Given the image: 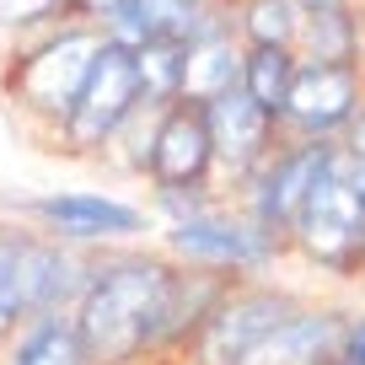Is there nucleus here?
<instances>
[{
  "label": "nucleus",
  "mask_w": 365,
  "mask_h": 365,
  "mask_svg": "<svg viewBox=\"0 0 365 365\" xmlns=\"http://www.w3.org/2000/svg\"><path fill=\"white\" fill-rule=\"evenodd\" d=\"M81 360H86V349H81V333L59 328V322L38 328L33 339L22 344V354H16V365H81Z\"/></svg>",
  "instance_id": "obj_18"
},
{
  "label": "nucleus",
  "mask_w": 365,
  "mask_h": 365,
  "mask_svg": "<svg viewBox=\"0 0 365 365\" xmlns=\"http://www.w3.org/2000/svg\"><path fill=\"white\" fill-rule=\"evenodd\" d=\"M91 54H97V38H86V33L59 38V43H48L43 54H33L16 70V91L33 108H43V113H70L81 81L91 70Z\"/></svg>",
  "instance_id": "obj_4"
},
{
  "label": "nucleus",
  "mask_w": 365,
  "mask_h": 365,
  "mask_svg": "<svg viewBox=\"0 0 365 365\" xmlns=\"http://www.w3.org/2000/svg\"><path fill=\"white\" fill-rule=\"evenodd\" d=\"M296 226L322 263H349L365 242V161L360 150H322L317 178L296 210Z\"/></svg>",
  "instance_id": "obj_2"
},
{
  "label": "nucleus",
  "mask_w": 365,
  "mask_h": 365,
  "mask_svg": "<svg viewBox=\"0 0 365 365\" xmlns=\"http://www.w3.org/2000/svg\"><path fill=\"white\" fill-rule=\"evenodd\" d=\"M290 76H296V65H290L285 43H258L252 59H247V70H242V91H247L263 113H279V108H285V91H290Z\"/></svg>",
  "instance_id": "obj_15"
},
{
  "label": "nucleus",
  "mask_w": 365,
  "mask_h": 365,
  "mask_svg": "<svg viewBox=\"0 0 365 365\" xmlns=\"http://www.w3.org/2000/svg\"><path fill=\"white\" fill-rule=\"evenodd\" d=\"M210 124L199 108H172L167 118H161L156 129V145H150V167H156V178L167 182V188H182V182H199L210 167Z\"/></svg>",
  "instance_id": "obj_7"
},
{
  "label": "nucleus",
  "mask_w": 365,
  "mask_h": 365,
  "mask_svg": "<svg viewBox=\"0 0 365 365\" xmlns=\"http://www.w3.org/2000/svg\"><path fill=\"white\" fill-rule=\"evenodd\" d=\"M205 124H210V150H220L231 167H247V161L258 156V145H263V124H269V113L252 103L247 91L226 86L220 97H210Z\"/></svg>",
  "instance_id": "obj_9"
},
{
  "label": "nucleus",
  "mask_w": 365,
  "mask_h": 365,
  "mask_svg": "<svg viewBox=\"0 0 365 365\" xmlns=\"http://www.w3.org/2000/svg\"><path fill=\"white\" fill-rule=\"evenodd\" d=\"M354 108V76L344 65H307L301 76H290L285 113L307 129H328L339 118H349Z\"/></svg>",
  "instance_id": "obj_8"
},
{
  "label": "nucleus",
  "mask_w": 365,
  "mask_h": 365,
  "mask_svg": "<svg viewBox=\"0 0 365 365\" xmlns=\"http://www.w3.org/2000/svg\"><path fill=\"white\" fill-rule=\"evenodd\" d=\"M307 11H339V0H301Z\"/></svg>",
  "instance_id": "obj_23"
},
{
  "label": "nucleus",
  "mask_w": 365,
  "mask_h": 365,
  "mask_svg": "<svg viewBox=\"0 0 365 365\" xmlns=\"http://www.w3.org/2000/svg\"><path fill=\"white\" fill-rule=\"evenodd\" d=\"M70 263L54 258V252H38V247H16V252H0V339L11 333V322L33 307H48L54 296H65L70 285Z\"/></svg>",
  "instance_id": "obj_5"
},
{
  "label": "nucleus",
  "mask_w": 365,
  "mask_h": 365,
  "mask_svg": "<svg viewBox=\"0 0 365 365\" xmlns=\"http://www.w3.org/2000/svg\"><path fill=\"white\" fill-rule=\"evenodd\" d=\"M178 252L188 258H210V263H258L263 258V237L242 226H220V220H182L172 231Z\"/></svg>",
  "instance_id": "obj_13"
},
{
  "label": "nucleus",
  "mask_w": 365,
  "mask_h": 365,
  "mask_svg": "<svg viewBox=\"0 0 365 365\" xmlns=\"http://www.w3.org/2000/svg\"><path fill=\"white\" fill-rule=\"evenodd\" d=\"M135 103H140L135 48L129 43H97L91 70H86V81H81L76 103H70V140H76V145H103L129 118Z\"/></svg>",
  "instance_id": "obj_3"
},
{
  "label": "nucleus",
  "mask_w": 365,
  "mask_h": 365,
  "mask_svg": "<svg viewBox=\"0 0 365 365\" xmlns=\"http://www.w3.org/2000/svg\"><path fill=\"white\" fill-rule=\"evenodd\" d=\"M135 70H140V97H150V103L172 97L178 81H182V43H167V38L140 43L135 48Z\"/></svg>",
  "instance_id": "obj_17"
},
{
  "label": "nucleus",
  "mask_w": 365,
  "mask_h": 365,
  "mask_svg": "<svg viewBox=\"0 0 365 365\" xmlns=\"http://www.w3.org/2000/svg\"><path fill=\"white\" fill-rule=\"evenodd\" d=\"M312 43H317V48H328V54H339L344 33H339V16H333V11H317V27H312Z\"/></svg>",
  "instance_id": "obj_21"
},
{
  "label": "nucleus",
  "mask_w": 365,
  "mask_h": 365,
  "mask_svg": "<svg viewBox=\"0 0 365 365\" xmlns=\"http://www.w3.org/2000/svg\"><path fill=\"white\" fill-rule=\"evenodd\" d=\"M285 317H290V307L279 296H242V301H231V307H220L210 317L199 354H205V365H237L252 344L269 339Z\"/></svg>",
  "instance_id": "obj_6"
},
{
  "label": "nucleus",
  "mask_w": 365,
  "mask_h": 365,
  "mask_svg": "<svg viewBox=\"0 0 365 365\" xmlns=\"http://www.w3.org/2000/svg\"><path fill=\"white\" fill-rule=\"evenodd\" d=\"M317 161H322V145H312V150H301V156L279 161V172L269 178V188H263V205H258L263 220H296L301 199H307L312 178H317Z\"/></svg>",
  "instance_id": "obj_16"
},
{
  "label": "nucleus",
  "mask_w": 365,
  "mask_h": 365,
  "mask_svg": "<svg viewBox=\"0 0 365 365\" xmlns=\"http://www.w3.org/2000/svg\"><path fill=\"white\" fill-rule=\"evenodd\" d=\"M54 0H0V22H38Z\"/></svg>",
  "instance_id": "obj_20"
},
{
  "label": "nucleus",
  "mask_w": 365,
  "mask_h": 365,
  "mask_svg": "<svg viewBox=\"0 0 365 365\" xmlns=\"http://www.w3.org/2000/svg\"><path fill=\"white\" fill-rule=\"evenodd\" d=\"M237 81V59H231V48L220 43V38H188L182 43V81L178 91L188 97V103H210V97H220V91Z\"/></svg>",
  "instance_id": "obj_14"
},
{
  "label": "nucleus",
  "mask_w": 365,
  "mask_h": 365,
  "mask_svg": "<svg viewBox=\"0 0 365 365\" xmlns=\"http://www.w3.org/2000/svg\"><path fill=\"white\" fill-rule=\"evenodd\" d=\"M344 365H365V322L344 339Z\"/></svg>",
  "instance_id": "obj_22"
},
{
  "label": "nucleus",
  "mask_w": 365,
  "mask_h": 365,
  "mask_svg": "<svg viewBox=\"0 0 365 365\" xmlns=\"http://www.w3.org/2000/svg\"><path fill=\"white\" fill-rule=\"evenodd\" d=\"M113 11H118V33L129 38V48L156 43V38L188 43V33H194V0H124Z\"/></svg>",
  "instance_id": "obj_12"
},
{
  "label": "nucleus",
  "mask_w": 365,
  "mask_h": 365,
  "mask_svg": "<svg viewBox=\"0 0 365 365\" xmlns=\"http://www.w3.org/2000/svg\"><path fill=\"white\" fill-rule=\"evenodd\" d=\"M333 349L328 317H285L269 339H258L237 365H322Z\"/></svg>",
  "instance_id": "obj_10"
},
{
  "label": "nucleus",
  "mask_w": 365,
  "mask_h": 365,
  "mask_svg": "<svg viewBox=\"0 0 365 365\" xmlns=\"http://www.w3.org/2000/svg\"><path fill=\"white\" fill-rule=\"evenodd\" d=\"M172 279L156 263H124L108 269L91 285L86 307H81V349L103 365H118L140 349V344L161 339V317H167Z\"/></svg>",
  "instance_id": "obj_1"
},
{
  "label": "nucleus",
  "mask_w": 365,
  "mask_h": 365,
  "mask_svg": "<svg viewBox=\"0 0 365 365\" xmlns=\"http://www.w3.org/2000/svg\"><path fill=\"white\" fill-rule=\"evenodd\" d=\"M38 215H43L48 226H59L65 237H124V231L140 226V215L129 205H113V199H97V194L43 199Z\"/></svg>",
  "instance_id": "obj_11"
},
{
  "label": "nucleus",
  "mask_w": 365,
  "mask_h": 365,
  "mask_svg": "<svg viewBox=\"0 0 365 365\" xmlns=\"http://www.w3.org/2000/svg\"><path fill=\"white\" fill-rule=\"evenodd\" d=\"M247 33L258 38V43H290V33H296V16H290L285 0H258L247 16Z\"/></svg>",
  "instance_id": "obj_19"
}]
</instances>
